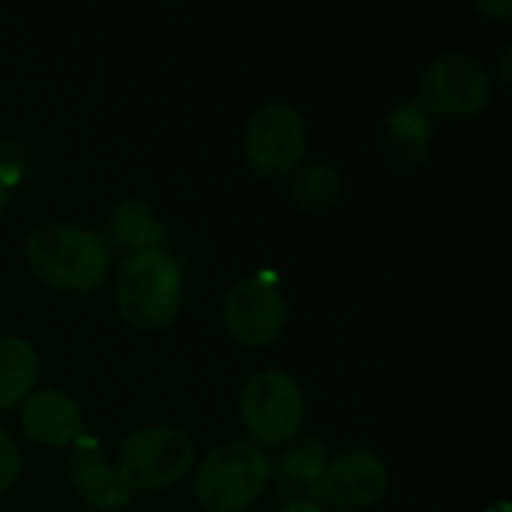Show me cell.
Instances as JSON below:
<instances>
[{
	"label": "cell",
	"instance_id": "obj_1",
	"mask_svg": "<svg viewBox=\"0 0 512 512\" xmlns=\"http://www.w3.org/2000/svg\"><path fill=\"white\" fill-rule=\"evenodd\" d=\"M24 264L45 288L69 297H84L102 288L111 270L105 240L72 222H45L24 240Z\"/></svg>",
	"mask_w": 512,
	"mask_h": 512
},
{
	"label": "cell",
	"instance_id": "obj_2",
	"mask_svg": "<svg viewBox=\"0 0 512 512\" xmlns=\"http://www.w3.org/2000/svg\"><path fill=\"white\" fill-rule=\"evenodd\" d=\"M114 309L135 333L168 330L183 306V264L168 249L126 255L114 273Z\"/></svg>",
	"mask_w": 512,
	"mask_h": 512
},
{
	"label": "cell",
	"instance_id": "obj_3",
	"mask_svg": "<svg viewBox=\"0 0 512 512\" xmlns=\"http://www.w3.org/2000/svg\"><path fill=\"white\" fill-rule=\"evenodd\" d=\"M195 456V438L183 426L147 423L120 441L114 468L129 495H153L186 480Z\"/></svg>",
	"mask_w": 512,
	"mask_h": 512
},
{
	"label": "cell",
	"instance_id": "obj_4",
	"mask_svg": "<svg viewBox=\"0 0 512 512\" xmlns=\"http://www.w3.org/2000/svg\"><path fill=\"white\" fill-rule=\"evenodd\" d=\"M270 456L249 441H225L192 468V495L207 512H243L270 489Z\"/></svg>",
	"mask_w": 512,
	"mask_h": 512
},
{
	"label": "cell",
	"instance_id": "obj_5",
	"mask_svg": "<svg viewBox=\"0 0 512 512\" xmlns=\"http://www.w3.org/2000/svg\"><path fill=\"white\" fill-rule=\"evenodd\" d=\"M237 411L249 444L261 450L288 447L303 432L306 396L294 375L282 369H261L243 384Z\"/></svg>",
	"mask_w": 512,
	"mask_h": 512
},
{
	"label": "cell",
	"instance_id": "obj_6",
	"mask_svg": "<svg viewBox=\"0 0 512 512\" xmlns=\"http://www.w3.org/2000/svg\"><path fill=\"white\" fill-rule=\"evenodd\" d=\"M414 102L432 120H471L492 105L489 69L462 51H444L426 63Z\"/></svg>",
	"mask_w": 512,
	"mask_h": 512
},
{
	"label": "cell",
	"instance_id": "obj_7",
	"mask_svg": "<svg viewBox=\"0 0 512 512\" xmlns=\"http://www.w3.org/2000/svg\"><path fill=\"white\" fill-rule=\"evenodd\" d=\"M291 321V303L270 273H252L237 279L222 300L225 333L252 351L273 348Z\"/></svg>",
	"mask_w": 512,
	"mask_h": 512
},
{
	"label": "cell",
	"instance_id": "obj_8",
	"mask_svg": "<svg viewBox=\"0 0 512 512\" xmlns=\"http://www.w3.org/2000/svg\"><path fill=\"white\" fill-rule=\"evenodd\" d=\"M243 159L258 177H288L309 153L303 114L288 102H267L252 111L243 129Z\"/></svg>",
	"mask_w": 512,
	"mask_h": 512
},
{
	"label": "cell",
	"instance_id": "obj_9",
	"mask_svg": "<svg viewBox=\"0 0 512 512\" xmlns=\"http://www.w3.org/2000/svg\"><path fill=\"white\" fill-rule=\"evenodd\" d=\"M390 492V468L369 447H345L330 456L318 507L333 512L375 510Z\"/></svg>",
	"mask_w": 512,
	"mask_h": 512
},
{
	"label": "cell",
	"instance_id": "obj_10",
	"mask_svg": "<svg viewBox=\"0 0 512 512\" xmlns=\"http://www.w3.org/2000/svg\"><path fill=\"white\" fill-rule=\"evenodd\" d=\"M63 480L87 510L120 512L132 504V495L120 483L114 462L105 459L99 441L90 435H81L63 456Z\"/></svg>",
	"mask_w": 512,
	"mask_h": 512
},
{
	"label": "cell",
	"instance_id": "obj_11",
	"mask_svg": "<svg viewBox=\"0 0 512 512\" xmlns=\"http://www.w3.org/2000/svg\"><path fill=\"white\" fill-rule=\"evenodd\" d=\"M18 423H21V432L33 444L48 447V450H66L84 435L81 405L54 387L33 390L21 402Z\"/></svg>",
	"mask_w": 512,
	"mask_h": 512
},
{
	"label": "cell",
	"instance_id": "obj_12",
	"mask_svg": "<svg viewBox=\"0 0 512 512\" xmlns=\"http://www.w3.org/2000/svg\"><path fill=\"white\" fill-rule=\"evenodd\" d=\"M330 453L321 438H297L285 447V453L276 459L270 471L273 492L282 504H318L324 471H327Z\"/></svg>",
	"mask_w": 512,
	"mask_h": 512
},
{
	"label": "cell",
	"instance_id": "obj_13",
	"mask_svg": "<svg viewBox=\"0 0 512 512\" xmlns=\"http://www.w3.org/2000/svg\"><path fill=\"white\" fill-rule=\"evenodd\" d=\"M435 141V120L414 102H399L384 117L381 129V147L393 168L399 171H417L429 162Z\"/></svg>",
	"mask_w": 512,
	"mask_h": 512
},
{
	"label": "cell",
	"instance_id": "obj_14",
	"mask_svg": "<svg viewBox=\"0 0 512 512\" xmlns=\"http://www.w3.org/2000/svg\"><path fill=\"white\" fill-rule=\"evenodd\" d=\"M108 249H120L126 255L147 252V249H165V222L159 213L141 201V198H123L117 201L105 216V231L99 234Z\"/></svg>",
	"mask_w": 512,
	"mask_h": 512
},
{
	"label": "cell",
	"instance_id": "obj_15",
	"mask_svg": "<svg viewBox=\"0 0 512 512\" xmlns=\"http://www.w3.org/2000/svg\"><path fill=\"white\" fill-rule=\"evenodd\" d=\"M39 354L21 336H0V414L21 408V402L36 390Z\"/></svg>",
	"mask_w": 512,
	"mask_h": 512
},
{
	"label": "cell",
	"instance_id": "obj_16",
	"mask_svg": "<svg viewBox=\"0 0 512 512\" xmlns=\"http://www.w3.org/2000/svg\"><path fill=\"white\" fill-rule=\"evenodd\" d=\"M288 195L300 213L330 210L345 198V174L333 162L300 165L288 174Z\"/></svg>",
	"mask_w": 512,
	"mask_h": 512
},
{
	"label": "cell",
	"instance_id": "obj_17",
	"mask_svg": "<svg viewBox=\"0 0 512 512\" xmlns=\"http://www.w3.org/2000/svg\"><path fill=\"white\" fill-rule=\"evenodd\" d=\"M33 171V153L24 141L15 138H3L0 141V183L15 192L18 186H24L30 180Z\"/></svg>",
	"mask_w": 512,
	"mask_h": 512
},
{
	"label": "cell",
	"instance_id": "obj_18",
	"mask_svg": "<svg viewBox=\"0 0 512 512\" xmlns=\"http://www.w3.org/2000/svg\"><path fill=\"white\" fill-rule=\"evenodd\" d=\"M21 471H24L21 450H18L15 438L0 426V495L9 492L21 480Z\"/></svg>",
	"mask_w": 512,
	"mask_h": 512
},
{
	"label": "cell",
	"instance_id": "obj_19",
	"mask_svg": "<svg viewBox=\"0 0 512 512\" xmlns=\"http://www.w3.org/2000/svg\"><path fill=\"white\" fill-rule=\"evenodd\" d=\"M483 18H489V21H495V24H501V27H507L512 18V0H495V3H477L474 6Z\"/></svg>",
	"mask_w": 512,
	"mask_h": 512
},
{
	"label": "cell",
	"instance_id": "obj_20",
	"mask_svg": "<svg viewBox=\"0 0 512 512\" xmlns=\"http://www.w3.org/2000/svg\"><path fill=\"white\" fill-rule=\"evenodd\" d=\"M510 60L512 48H504L501 57H498V81H501V87H510Z\"/></svg>",
	"mask_w": 512,
	"mask_h": 512
},
{
	"label": "cell",
	"instance_id": "obj_21",
	"mask_svg": "<svg viewBox=\"0 0 512 512\" xmlns=\"http://www.w3.org/2000/svg\"><path fill=\"white\" fill-rule=\"evenodd\" d=\"M279 512H324V510H321L318 504H303V501H300V504H282V510Z\"/></svg>",
	"mask_w": 512,
	"mask_h": 512
},
{
	"label": "cell",
	"instance_id": "obj_22",
	"mask_svg": "<svg viewBox=\"0 0 512 512\" xmlns=\"http://www.w3.org/2000/svg\"><path fill=\"white\" fill-rule=\"evenodd\" d=\"M483 512H512V507H510V501H504V498H501V501L489 504Z\"/></svg>",
	"mask_w": 512,
	"mask_h": 512
},
{
	"label": "cell",
	"instance_id": "obj_23",
	"mask_svg": "<svg viewBox=\"0 0 512 512\" xmlns=\"http://www.w3.org/2000/svg\"><path fill=\"white\" fill-rule=\"evenodd\" d=\"M9 198H12V192L0 183V216L6 213V207H9Z\"/></svg>",
	"mask_w": 512,
	"mask_h": 512
}]
</instances>
